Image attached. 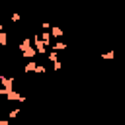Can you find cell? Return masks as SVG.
I'll return each instance as SVG.
<instances>
[{
    "label": "cell",
    "mask_w": 125,
    "mask_h": 125,
    "mask_svg": "<svg viewBox=\"0 0 125 125\" xmlns=\"http://www.w3.org/2000/svg\"><path fill=\"white\" fill-rule=\"evenodd\" d=\"M41 29H47V31H49V29H51V23H49V21H43V23H41Z\"/></svg>",
    "instance_id": "4fadbf2b"
},
{
    "label": "cell",
    "mask_w": 125,
    "mask_h": 125,
    "mask_svg": "<svg viewBox=\"0 0 125 125\" xmlns=\"http://www.w3.org/2000/svg\"><path fill=\"white\" fill-rule=\"evenodd\" d=\"M10 20H12L14 23H16V21H20V20H21V14H20V12H12V16H10Z\"/></svg>",
    "instance_id": "30bf717a"
},
{
    "label": "cell",
    "mask_w": 125,
    "mask_h": 125,
    "mask_svg": "<svg viewBox=\"0 0 125 125\" xmlns=\"http://www.w3.org/2000/svg\"><path fill=\"white\" fill-rule=\"evenodd\" d=\"M16 115H20V109H12V111L8 113V117H10V119H14Z\"/></svg>",
    "instance_id": "7c38bea8"
},
{
    "label": "cell",
    "mask_w": 125,
    "mask_h": 125,
    "mask_svg": "<svg viewBox=\"0 0 125 125\" xmlns=\"http://www.w3.org/2000/svg\"><path fill=\"white\" fill-rule=\"evenodd\" d=\"M66 47H68V45H66V43H64V41H62V39H57V43H55V45H53V49H55V51H57V53H61V51H64V49H66Z\"/></svg>",
    "instance_id": "8992f818"
},
{
    "label": "cell",
    "mask_w": 125,
    "mask_h": 125,
    "mask_svg": "<svg viewBox=\"0 0 125 125\" xmlns=\"http://www.w3.org/2000/svg\"><path fill=\"white\" fill-rule=\"evenodd\" d=\"M51 37H53V35H51V31L43 29V33H41V39L45 41V45H47V47H51Z\"/></svg>",
    "instance_id": "52a82bcc"
},
{
    "label": "cell",
    "mask_w": 125,
    "mask_h": 125,
    "mask_svg": "<svg viewBox=\"0 0 125 125\" xmlns=\"http://www.w3.org/2000/svg\"><path fill=\"white\" fill-rule=\"evenodd\" d=\"M0 125H10V123H8V119H0Z\"/></svg>",
    "instance_id": "5bb4252c"
},
{
    "label": "cell",
    "mask_w": 125,
    "mask_h": 125,
    "mask_svg": "<svg viewBox=\"0 0 125 125\" xmlns=\"http://www.w3.org/2000/svg\"><path fill=\"white\" fill-rule=\"evenodd\" d=\"M35 55H37V51H35V47H33V45H31L29 49H25V51H21V57H23L25 61H29V59H33Z\"/></svg>",
    "instance_id": "3957f363"
},
{
    "label": "cell",
    "mask_w": 125,
    "mask_h": 125,
    "mask_svg": "<svg viewBox=\"0 0 125 125\" xmlns=\"http://www.w3.org/2000/svg\"><path fill=\"white\" fill-rule=\"evenodd\" d=\"M123 45H125V43H123Z\"/></svg>",
    "instance_id": "2e32d148"
},
{
    "label": "cell",
    "mask_w": 125,
    "mask_h": 125,
    "mask_svg": "<svg viewBox=\"0 0 125 125\" xmlns=\"http://www.w3.org/2000/svg\"><path fill=\"white\" fill-rule=\"evenodd\" d=\"M35 68H37V62L31 59V61H27V62H25V66H23V72H25V74H29V72H35Z\"/></svg>",
    "instance_id": "277c9868"
},
{
    "label": "cell",
    "mask_w": 125,
    "mask_h": 125,
    "mask_svg": "<svg viewBox=\"0 0 125 125\" xmlns=\"http://www.w3.org/2000/svg\"><path fill=\"white\" fill-rule=\"evenodd\" d=\"M29 47H31V37H23V39H21V43L18 45L20 53H21V51H25V49H29Z\"/></svg>",
    "instance_id": "5b68a950"
},
{
    "label": "cell",
    "mask_w": 125,
    "mask_h": 125,
    "mask_svg": "<svg viewBox=\"0 0 125 125\" xmlns=\"http://www.w3.org/2000/svg\"><path fill=\"white\" fill-rule=\"evenodd\" d=\"M102 59H104V61H113V59H115V51H113V49H109V51L102 53Z\"/></svg>",
    "instance_id": "ba28073f"
},
{
    "label": "cell",
    "mask_w": 125,
    "mask_h": 125,
    "mask_svg": "<svg viewBox=\"0 0 125 125\" xmlns=\"http://www.w3.org/2000/svg\"><path fill=\"white\" fill-rule=\"evenodd\" d=\"M6 45H8V33L0 31V47H6Z\"/></svg>",
    "instance_id": "9c48e42d"
},
{
    "label": "cell",
    "mask_w": 125,
    "mask_h": 125,
    "mask_svg": "<svg viewBox=\"0 0 125 125\" xmlns=\"http://www.w3.org/2000/svg\"><path fill=\"white\" fill-rule=\"evenodd\" d=\"M31 41H33V47H35L37 55H47V45L41 39V33H33L31 35Z\"/></svg>",
    "instance_id": "6da1fadb"
},
{
    "label": "cell",
    "mask_w": 125,
    "mask_h": 125,
    "mask_svg": "<svg viewBox=\"0 0 125 125\" xmlns=\"http://www.w3.org/2000/svg\"><path fill=\"white\" fill-rule=\"evenodd\" d=\"M45 72H47L45 64H37V68H35V74H45Z\"/></svg>",
    "instance_id": "8fae6325"
},
{
    "label": "cell",
    "mask_w": 125,
    "mask_h": 125,
    "mask_svg": "<svg viewBox=\"0 0 125 125\" xmlns=\"http://www.w3.org/2000/svg\"><path fill=\"white\" fill-rule=\"evenodd\" d=\"M51 35L55 37V39H62V35H64V31H62V27H59V25H51Z\"/></svg>",
    "instance_id": "7a4b0ae2"
},
{
    "label": "cell",
    "mask_w": 125,
    "mask_h": 125,
    "mask_svg": "<svg viewBox=\"0 0 125 125\" xmlns=\"http://www.w3.org/2000/svg\"><path fill=\"white\" fill-rule=\"evenodd\" d=\"M0 31H4V23L2 21H0Z\"/></svg>",
    "instance_id": "9a60e30c"
}]
</instances>
